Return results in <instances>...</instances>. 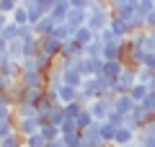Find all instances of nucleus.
I'll return each mask as SVG.
<instances>
[{
  "instance_id": "nucleus-1",
  "label": "nucleus",
  "mask_w": 155,
  "mask_h": 147,
  "mask_svg": "<svg viewBox=\"0 0 155 147\" xmlns=\"http://www.w3.org/2000/svg\"><path fill=\"white\" fill-rule=\"evenodd\" d=\"M91 114H93L96 121H106L109 119V114L114 111V96H98L91 101Z\"/></svg>"
},
{
  "instance_id": "nucleus-2",
  "label": "nucleus",
  "mask_w": 155,
  "mask_h": 147,
  "mask_svg": "<svg viewBox=\"0 0 155 147\" xmlns=\"http://www.w3.org/2000/svg\"><path fill=\"white\" fill-rule=\"evenodd\" d=\"M109 21H111V11H93V13H88V23L85 26L93 34H101L104 28H109Z\"/></svg>"
},
{
  "instance_id": "nucleus-3",
  "label": "nucleus",
  "mask_w": 155,
  "mask_h": 147,
  "mask_svg": "<svg viewBox=\"0 0 155 147\" xmlns=\"http://www.w3.org/2000/svg\"><path fill=\"white\" fill-rule=\"evenodd\" d=\"M134 13H137V0H124V3H119V5L111 8V16L122 18V21H127V23H129V18H132Z\"/></svg>"
},
{
  "instance_id": "nucleus-4",
  "label": "nucleus",
  "mask_w": 155,
  "mask_h": 147,
  "mask_svg": "<svg viewBox=\"0 0 155 147\" xmlns=\"http://www.w3.org/2000/svg\"><path fill=\"white\" fill-rule=\"evenodd\" d=\"M134 101H132V96L129 93H119V96H114V111L116 114H122V116H129L134 111Z\"/></svg>"
},
{
  "instance_id": "nucleus-5",
  "label": "nucleus",
  "mask_w": 155,
  "mask_h": 147,
  "mask_svg": "<svg viewBox=\"0 0 155 147\" xmlns=\"http://www.w3.org/2000/svg\"><path fill=\"white\" fill-rule=\"evenodd\" d=\"M41 52H44V54H49L52 60H60V54H62V41H57L54 36L41 39Z\"/></svg>"
},
{
  "instance_id": "nucleus-6",
  "label": "nucleus",
  "mask_w": 155,
  "mask_h": 147,
  "mask_svg": "<svg viewBox=\"0 0 155 147\" xmlns=\"http://www.w3.org/2000/svg\"><path fill=\"white\" fill-rule=\"evenodd\" d=\"M80 98V88H72V85H60V103L62 106H70V103H78Z\"/></svg>"
},
{
  "instance_id": "nucleus-7",
  "label": "nucleus",
  "mask_w": 155,
  "mask_h": 147,
  "mask_svg": "<svg viewBox=\"0 0 155 147\" xmlns=\"http://www.w3.org/2000/svg\"><path fill=\"white\" fill-rule=\"evenodd\" d=\"M54 26H57V23H54V18H52L49 13H47V16L41 18V21H39L36 26H34V31H36V36H39V39H47V36H52Z\"/></svg>"
},
{
  "instance_id": "nucleus-8",
  "label": "nucleus",
  "mask_w": 155,
  "mask_h": 147,
  "mask_svg": "<svg viewBox=\"0 0 155 147\" xmlns=\"http://www.w3.org/2000/svg\"><path fill=\"white\" fill-rule=\"evenodd\" d=\"M65 23H67V26H72V28L85 26V23H88V11H78V8H70V13H67Z\"/></svg>"
},
{
  "instance_id": "nucleus-9",
  "label": "nucleus",
  "mask_w": 155,
  "mask_h": 147,
  "mask_svg": "<svg viewBox=\"0 0 155 147\" xmlns=\"http://www.w3.org/2000/svg\"><path fill=\"white\" fill-rule=\"evenodd\" d=\"M109 28L116 34V36H122V39H129V36H132V28H129V23H127V21H122V18H116V16H111Z\"/></svg>"
},
{
  "instance_id": "nucleus-10",
  "label": "nucleus",
  "mask_w": 155,
  "mask_h": 147,
  "mask_svg": "<svg viewBox=\"0 0 155 147\" xmlns=\"http://www.w3.org/2000/svg\"><path fill=\"white\" fill-rule=\"evenodd\" d=\"M67 13H70V3H67V0H57L54 5H52V11H49V16L54 18V23H65V18H67Z\"/></svg>"
},
{
  "instance_id": "nucleus-11",
  "label": "nucleus",
  "mask_w": 155,
  "mask_h": 147,
  "mask_svg": "<svg viewBox=\"0 0 155 147\" xmlns=\"http://www.w3.org/2000/svg\"><path fill=\"white\" fill-rule=\"evenodd\" d=\"M124 70H127V67H124V62H122V60H111V62H104V72H101V75L111 77V80H116V77L122 75Z\"/></svg>"
},
{
  "instance_id": "nucleus-12",
  "label": "nucleus",
  "mask_w": 155,
  "mask_h": 147,
  "mask_svg": "<svg viewBox=\"0 0 155 147\" xmlns=\"http://www.w3.org/2000/svg\"><path fill=\"white\" fill-rule=\"evenodd\" d=\"M83 54V47L75 41V39H67L65 44H62V54L60 57H65V60H72V57H80Z\"/></svg>"
},
{
  "instance_id": "nucleus-13",
  "label": "nucleus",
  "mask_w": 155,
  "mask_h": 147,
  "mask_svg": "<svg viewBox=\"0 0 155 147\" xmlns=\"http://www.w3.org/2000/svg\"><path fill=\"white\" fill-rule=\"evenodd\" d=\"M132 139H134V129H132V126H119V129L114 132V142H116V145H122V147H127Z\"/></svg>"
},
{
  "instance_id": "nucleus-14",
  "label": "nucleus",
  "mask_w": 155,
  "mask_h": 147,
  "mask_svg": "<svg viewBox=\"0 0 155 147\" xmlns=\"http://www.w3.org/2000/svg\"><path fill=\"white\" fill-rule=\"evenodd\" d=\"M72 39H75V41L80 44V47H88V44H91V41L96 39V34L91 31L88 26H80V28H75V34H72Z\"/></svg>"
},
{
  "instance_id": "nucleus-15",
  "label": "nucleus",
  "mask_w": 155,
  "mask_h": 147,
  "mask_svg": "<svg viewBox=\"0 0 155 147\" xmlns=\"http://www.w3.org/2000/svg\"><path fill=\"white\" fill-rule=\"evenodd\" d=\"M72 34H75V28H72V26H67V23H57V26H54V31H52V36H54L57 41H62V44H65L67 39H72Z\"/></svg>"
},
{
  "instance_id": "nucleus-16",
  "label": "nucleus",
  "mask_w": 155,
  "mask_h": 147,
  "mask_svg": "<svg viewBox=\"0 0 155 147\" xmlns=\"http://www.w3.org/2000/svg\"><path fill=\"white\" fill-rule=\"evenodd\" d=\"M147 93H150V85H142V83H137V85L129 90V96H132L134 103H142L145 98H147Z\"/></svg>"
},
{
  "instance_id": "nucleus-17",
  "label": "nucleus",
  "mask_w": 155,
  "mask_h": 147,
  "mask_svg": "<svg viewBox=\"0 0 155 147\" xmlns=\"http://www.w3.org/2000/svg\"><path fill=\"white\" fill-rule=\"evenodd\" d=\"M11 21L16 23V26H26V23H28V11H26V5H18L16 11L11 13Z\"/></svg>"
},
{
  "instance_id": "nucleus-18",
  "label": "nucleus",
  "mask_w": 155,
  "mask_h": 147,
  "mask_svg": "<svg viewBox=\"0 0 155 147\" xmlns=\"http://www.w3.org/2000/svg\"><path fill=\"white\" fill-rule=\"evenodd\" d=\"M16 119H8V121H0V142L5 139V137H11V134H16Z\"/></svg>"
},
{
  "instance_id": "nucleus-19",
  "label": "nucleus",
  "mask_w": 155,
  "mask_h": 147,
  "mask_svg": "<svg viewBox=\"0 0 155 147\" xmlns=\"http://www.w3.org/2000/svg\"><path fill=\"white\" fill-rule=\"evenodd\" d=\"M153 11H155V0H137V13L140 16L147 18Z\"/></svg>"
},
{
  "instance_id": "nucleus-20",
  "label": "nucleus",
  "mask_w": 155,
  "mask_h": 147,
  "mask_svg": "<svg viewBox=\"0 0 155 147\" xmlns=\"http://www.w3.org/2000/svg\"><path fill=\"white\" fill-rule=\"evenodd\" d=\"M0 36H3V39H5V41H16V39H18V26H16V23H8V26L5 28H3V31H0Z\"/></svg>"
},
{
  "instance_id": "nucleus-21",
  "label": "nucleus",
  "mask_w": 155,
  "mask_h": 147,
  "mask_svg": "<svg viewBox=\"0 0 155 147\" xmlns=\"http://www.w3.org/2000/svg\"><path fill=\"white\" fill-rule=\"evenodd\" d=\"M26 147H47V139L41 137V132H36V134H31V137H26Z\"/></svg>"
},
{
  "instance_id": "nucleus-22",
  "label": "nucleus",
  "mask_w": 155,
  "mask_h": 147,
  "mask_svg": "<svg viewBox=\"0 0 155 147\" xmlns=\"http://www.w3.org/2000/svg\"><path fill=\"white\" fill-rule=\"evenodd\" d=\"M16 8H18L16 0H0V13H3V16H11Z\"/></svg>"
},
{
  "instance_id": "nucleus-23",
  "label": "nucleus",
  "mask_w": 155,
  "mask_h": 147,
  "mask_svg": "<svg viewBox=\"0 0 155 147\" xmlns=\"http://www.w3.org/2000/svg\"><path fill=\"white\" fill-rule=\"evenodd\" d=\"M70 8H78V11H88V3L91 0H67Z\"/></svg>"
},
{
  "instance_id": "nucleus-24",
  "label": "nucleus",
  "mask_w": 155,
  "mask_h": 147,
  "mask_svg": "<svg viewBox=\"0 0 155 147\" xmlns=\"http://www.w3.org/2000/svg\"><path fill=\"white\" fill-rule=\"evenodd\" d=\"M13 106H0V121H8V119H13Z\"/></svg>"
},
{
  "instance_id": "nucleus-25",
  "label": "nucleus",
  "mask_w": 155,
  "mask_h": 147,
  "mask_svg": "<svg viewBox=\"0 0 155 147\" xmlns=\"http://www.w3.org/2000/svg\"><path fill=\"white\" fill-rule=\"evenodd\" d=\"M3 52H8V41L0 36V54H3Z\"/></svg>"
}]
</instances>
